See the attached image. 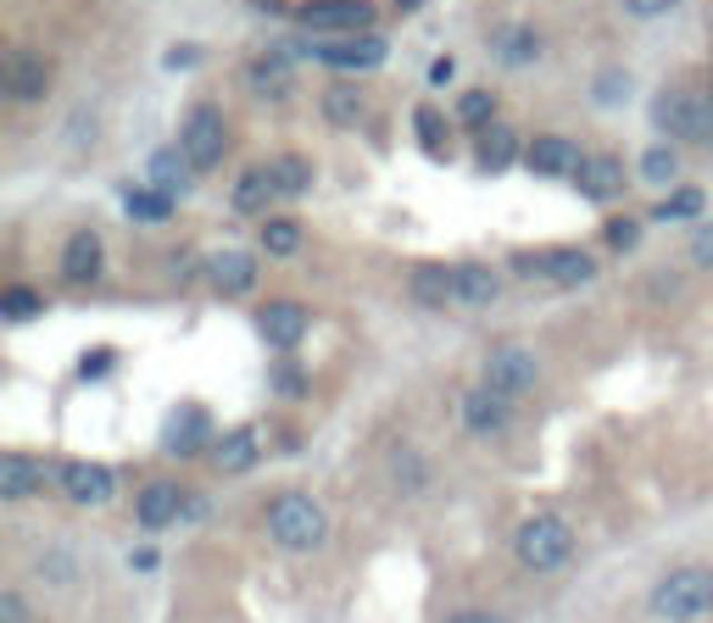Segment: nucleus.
Here are the masks:
<instances>
[{"instance_id":"nucleus-1","label":"nucleus","mask_w":713,"mask_h":623,"mask_svg":"<svg viewBox=\"0 0 713 623\" xmlns=\"http://www.w3.org/2000/svg\"><path fill=\"white\" fill-rule=\"evenodd\" d=\"M268 534H273L284 551H318L323 534H329V518H323V506H318L312 495L284 490V495L268 501Z\"/></svg>"},{"instance_id":"nucleus-2","label":"nucleus","mask_w":713,"mask_h":623,"mask_svg":"<svg viewBox=\"0 0 713 623\" xmlns=\"http://www.w3.org/2000/svg\"><path fill=\"white\" fill-rule=\"evenodd\" d=\"M652 612L663 623H696L713 612V573L707 567H674L652 590Z\"/></svg>"},{"instance_id":"nucleus-3","label":"nucleus","mask_w":713,"mask_h":623,"mask_svg":"<svg viewBox=\"0 0 713 623\" xmlns=\"http://www.w3.org/2000/svg\"><path fill=\"white\" fill-rule=\"evenodd\" d=\"M652 129H663L680 145H707L713 140V101L707 96H685V90H663L652 101Z\"/></svg>"},{"instance_id":"nucleus-4","label":"nucleus","mask_w":713,"mask_h":623,"mask_svg":"<svg viewBox=\"0 0 713 623\" xmlns=\"http://www.w3.org/2000/svg\"><path fill=\"white\" fill-rule=\"evenodd\" d=\"M513 551H519V562H524V567H535V573H552V567H563V562L574 556V529H569L563 518L541 512V518H530V523L519 529Z\"/></svg>"},{"instance_id":"nucleus-5","label":"nucleus","mask_w":713,"mask_h":623,"mask_svg":"<svg viewBox=\"0 0 713 623\" xmlns=\"http://www.w3.org/2000/svg\"><path fill=\"white\" fill-rule=\"evenodd\" d=\"M179 151H184V162H190L195 173L218 168L223 151H229V123H223V112H218V107H195V112L184 118V129H179Z\"/></svg>"},{"instance_id":"nucleus-6","label":"nucleus","mask_w":713,"mask_h":623,"mask_svg":"<svg viewBox=\"0 0 713 623\" xmlns=\"http://www.w3.org/2000/svg\"><path fill=\"white\" fill-rule=\"evenodd\" d=\"M535 373H541V368H535V356H530L524 345H502V351L485 356V384H491L496 395H508V401H513V395H530V390H535Z\"/></svg>"},{"instance_id":"nucleus-7","label":"nucleus","mask_w":713,"mask_h":623,"mask_svg":"<svg viewBox=\"0 0 713 623\" xmlns=\"http://www.w3.org/2000/svg\"><path fill=\"white\" fill-rule=\"evenodd\" d=\"M312 57H318L323 68H340V73H369V68L385 62V40H380V34H345V40L312 46Z\"/></svg>"},{"instance_id":"nucleus-8","label":"nucleus","mask_w":713,"mask_h":623,"mask_svg":"<svg viewBox=\"0 0 713 623\" xmlns=\"http://www.w3.org/2000/svg\"><path fill=\"white\" fill-rule=\"evenodd\" d=\"M519 273H541V279L574 290V284H591L596 262H591L580 245H558V251H541V257H519Z\"/></svg>"},{"instance_id":"nucleus-9","label":"nucleus","mask_w":713,"mask_h":623,"mask_svg":"<svg viewBox=\"0 0 713 623\" xmlns=\"http://www.w3.org/2000/svg\"><path fill=\"white\" fill-rule=\"evenodd\" d=\"M295 18L307 29H345V34H356V29L374 23V7H369V0H312V7H301Z\"/></svg>"},{"instance_id":"nucleus-10","label":"nucleus","mask_w":713,"mask_h":623,"mask_svg":"<svg viewBox=\"0 0 713 623\" xmlns=\"http://www.w3.org/2000/svg\"><path fill=\"white\" fill-rule=\"evenodd\" d=\"M207 440H218V434H212V418H207L201 406H179V412L168 418V429H162V445H168L173 456H201Z\"/></svg>"},{"instance_id":"nucleus-11","label":"nucleus","mask_w":713,"mask_h":623,"mask_svg":"<svg viewBox=\"0 0 713 623\" xmlns=\"http://www.w3.org/2000/svg\"><path fill=\"white\" fill-rule=\"evenodd\" d=\"M112 468L107 462H68L62 468V490H68V501H79V506H107L112 501Z\"/></svg>"},{"instance_id":"nucleus-12","label":"nucleus","mask_w":713,"mask_h":623,"mask_svg":"<svg viewBox=\"0 0 713 623\" xmlns=\"http://www.w3.org/2000/svg\"><path fill=\"white\" fill-rule=\"evenodd\" d=\"M62 279L68 284H96L101 279V234L96 229L68 234V245H62Z\"/></svg>"},{"instance_id":"nucleus-13","label":"nucleus","mask_w":713,"mask_h":623,"mask_svg":"<svg viewBox=\"0 0 713 623\" xmlns=\"http://www.w3.org/2000/svg\"><path fill=\"white\" fill-rule=\"evenodd\" d=\"M524 162H530L535 173H552V179H580V168H585V157H580L569 140H558V134L535 140V145L524 151Z\"/></svg>"},{"instance_id":"nucleus-14","label":"nucleus","mask_w":713,"mask_h":623,"mask_svg":"<svg viewBox=\"0 0 713 623\" xmlns=\"http://www.w3.org/2000/svg\"><path fill=\"white\" fill-rule=\"evenodd\" d=\"M413 301L419 307H430V312H441L446 301H458V268H446V262H424V268H413Z\"/></svg>"},{"instance_id":"nucleus-15","label":"nucleus","mask_w":713,"mask_h":623,"mask_svg":"<svg viewBox=\"0 0 713 623\" xmlns=\"http://www.w3.org/2000/svg\"><path fill=\"white\" fill-rule=\"evenodd\" d=\"M262 334H268V345H279V351L301 345V334H307V307H295V301H268V307H262Z\"/></svg>"},{"instance_id":"nucleus-16","label":"nucleus","mask_w":713,"mask_h":623,"mask_svg":"<svg viewBox=\"0 0 713 623\" xmlns=\"http://www.w3.org/2000/svg\"><path fill=\"white\" fill-rule=\"evenodd\" d=\"M463 423H469L474 434H502V429H508V395H496L491 384L469 390V395H463Z\"/></svg>"},{"instance_id":"nucleus-17","label":"nucleus","mask_w":713,"mask_h":623,"mask_svg":"<svg viewBox=\"0 0 713 623\" xmlns=\"http://www.w3.org/2000/svg\"><path fill=\"white\" fill-rule=\"evenodd\" d=\"M179 506H184L179 484L157 479V484H145V490H140V501H134V518H140V529H168V523L179 518Z\"/></svg>"},{"instance_id":"nucleus-18","label":"nucleus","mask_w":713,"mask_h":623,"mask_svg":"<svg viewBox=\"0 0 713 623\" xmlns=\"http://www.w3.org/2000/svg\"><path fill=\"white\" fill-rule=\"evenodd\" d=\"M7 90H12V101H40V96L51 90V68H46V57L18 51V57L7 62Z\"/></svg>"},{"instance_id":"nucleus-19","label":"nucleus","mask_w":713,"mask_h":623,"mask_svg":"<svg viewBox=\"0 0 713 623\" xmlns=\"http://www.w3.org/2000/svg\"><path fill=\"white\" fill-rule=\"evenodd\" d=\"M46 484V468L34 462V456H23V451H7L0 456V495L7 501H23V495H34Z\"/></svg>"},{"instance_id":"nucleus-20","label":"nucleus","mask_w":713,"mask_h":623,"mask_svg":"<svg viewBox=\"0 0 713 623\" xmlns=\"http://www.w3.org/2000/svg\"><path fill=\"white\" fill-rule=\"evenodd\" d=\"M207 279H212V290H223V295H240V290H251V279H257V262H251L245 251H218V257H207Z\"/></svg>"},{"instance_id":"nucleus-21","label":"nucleus","mask_w":713,"mask_h":623,"mask_svg":"<svg viewBox=\"0 0 713 623\" xmlns=\"http://www.w3.org/2000/svg\"><path fill=\"white\" fill-rule=\"evenodd\" d=\"M574 184H580V195H585V201H613V195L624 190V168H619L613 157H591V162L580 168V179H574Z\"/></svg>"},{"instance_id":"nucleus-22","label":"nucleus","mask_w":713,"mask_h":623,"mask_svg":"<svg viewBox=\"0 0 713 623\" xmlns=\"http://www.w3.org/2000/svg\"><path fill=\"white\" fill-rule=\"evenodd\" d=\"M323 118L334 123V129H356L369 118V101H363V90L356 84H334L329 96H323Z\"/></svg>"},{"instance_id":"nucleus-23","label":"nucleus","mask_w":713,"mask_h":623,"mask_svg":"<svg viewBox=\"0 0 713 623\" xmlns=\"http://www.w3.org/2000/svg\"><path fill=\"white\" fill-rule=\"evenodd\" d=\"M212 462H218L223 473H245V468L257 462V429H229V434L212 445Z\"/></svg>"},{"instance_id":"nucleus-24","label":"nucleus","mask_w":713,"mask_h":623,"mask_svg":"<svg viewBox=\"0 0 713 623\" xmlns=\"http://www.w3.org/2000/svg\"><path fill=\"white\" fill-rule=\"evenodd\" d=\"M491 51H496L508 68H530V62L541 57V34H535V29H502V34L491 40Z\"/></svg>"},{"instance_id":"nucleus-25","label":"nucleus","mask_w":713,"mask_h":623,"mask_svg":"<svg viewBox=\"0 0 713 623\" xmlns=\"http://www.w3.org/2000/svg\"><path fill=\"white\" fill-rule=\"evenodd\" d=\"M513 157H519V134L502 129V123H491V129L480 134V168H485V173H502Z\"/></svg>"},{"instance_id":"nucleus-26","label":"nucleus","mask_w":713,"mask_h":623,"mask_svg":"<svg viewBox=\"0 0 713 623\" xmlns=\"http://www.w3.org/2000/svg\"><path fill=\"white\" fill-rule=\"evenodd\" d=\"M279 195V184H273V168H251L240 184H234V207L240 212H268V201Z\"/></svg>"},{"instance_id":"nucleus-27","label":"nucleus","mask_w":713,"mask_h":623,"mask_svg":"<svg viewBox=\"0 0 713 623\" xmlns=\"http://www.w3.org/2000/svg\"><path fill=\"white\" fill-rule=\"evenodd\" d=\"M458 301L463 307H491L496 301V273L480 268V262H463L458 268Z\"/></svg>"},{"instance_id":"nucleus-28","label":"nucleus","mask_w":713,"mask_h":623,"mask_svg":"<svg viewBox=\"0 0 713 623\" xmlns=\"http://www.w3.org/2000/svg\"><path fill=\"white\" fill-rule=\"evenodd\" d=\"M129 218H140V223H168L173 218V195H162V190H129Z\"/></svg>"},{"instance_id":"nucleus-29","label":"nucleus","mask_w":713,"mask_h":623,"mask_svg":"<svg viewBox=\"0 0 713 623\" xmlns=\"http://www.w3.org/2000/svg\"><path fill=\"white\" fill-rule=\"evenodd\" d=\"M184 151H157L151 157V184L162 190V195H173V190H184Z\"/></svg>"},{"instance_id":"nucleus-30","label":"nucleus","mask_w":713,"mask_h":623,"mask_svg":"<svg viewBox=\"0 0 713 623\" xmlns=\"http://www.w3.org/2000/svg\"><path fill=\"white\" fill-rule=\"evenodd\" d=\"M273 184H279V195H307L312 190V168L301 157H284V162H273Z\"/></svg>"},{"instance_id":"nucleus-31","label":"nucleus","mask_w":713,"mask_h":623,"mask_svg":"<svg viewBox=\"0 0 713 623\" xmlns=\"http://www.w3.org/2000/svg\"><path fill=\"white\" fill-rule=\"evenodd\" d=\"M295 245H301V229H295L290 218H268V223H262V251H268V257H290Z\"/></svg>"},{"instance_id":"nucleus-32","label":"nucleus","mask_w":713,"mask_h":623,"mask_svg":"<svg viewBox=\"0 0 713 623\" xmlns=\"http://www.w3.org/2000/svg\"><path fill=\"white\" fill-rule=\"evenodd\" d=\"M674 173H680V162H674L669 145H652V151L641 157V179H646V184H669Z\"/></svg>"},{"instance_id":"nucleus-33","label":"nucleus","mask_w":713,"mask_h":623,"mask_svg":"<svg viewBox=\"0 0 713 623\" xmlns=\"http://www.w3.org/2000/svg\"><path fill=\"white\" fill-rule=\"evenodd\" d=\"M40 307H46V301H40L34 290H23V284H18V290H7V295H0V312H7V323H29V318H34Z\"/></svg>"},{"instance_id":"nucleus-34","label":"nucleus","mask_w":713,"mask_h":623,"mask_svg":"<svg viewBox=\"0 0 713 623\" xmlns=\"http://www.w3.org/2000/svg\"><path fill=\"white\" fill-rule=\"evenodd\" d=\"M491 112H496V101H491V90H469V96L458 101V118H463L469 129H480V123H491Z\"/></svg>"},{"instance_id":"nucleus-35","label":"nucleus","mask_w":713,"mask_h":623,"mask_svg":"<svg viewBox=\"0 0 713 623\" xmlns=\"http://www.w3.org/2000/svg\"><path fill=\"white\" fill-rule=\"evenodd\" d=\"M696 212H702V190H674V195H669V201H663L652 218L674 223V218H696Z\"/></svg>"},{"instance_id":"nucleus-36","label":"nucleus","mask_w":713,"mask_h":623,"mask_svg":"<svg viewBox=\"0 0 713 623\" xmlns=\"http://www.w3.org/2000/svg\"><path fill=\"white\" fill-rule=\"evenodd\" d=\"M251 84L262 90V96H284V62L273 57V62H257L251 68Z\"/></svg>"},{"instance_id":"nucleus-37","label":"nucleus","mask_w":713,"mask_h":623,"mask_svg":"<svg viewBox=\"0 0 713 623\" xmlns=\"http://www.w3.org/2000/svg\"><path fill=\"white\" fill-rule=\"evenodd\" d=\"M635 240H641V223H635V218H619V223H607V245H613V251H630Z\"/></svg>"},{"instance_id":"nucleus-38","label":"nucleus","mask_w":713,"mask_h":623,"mask_svg":"<svg viewBox=\"0 0 713 623\" xmlns=\"http://www.w3.org/2000/svg\"><path fill=\"white\" fill-rule=\"evenodd\" d=\"M419 140H424V151H430V157H441V118H435L430 107L419 112Z\"/></svg>"},{"instance_id":"nucleus-39","label":"nucleus","mask_w":713,"mask_h":623,"mask_svg":"<svg viewBox=\"0 0 713 623\" xmlns=\"http://www.w3.org/2000/svg\"><path fill=\"white\" fill-rule=\"evenodd\" d=\"M691 262H702V268H713V218L691 234Z\"/></svg>"},{"instance_id":"nucleus-40","label":"nucleus","mask_w":713,"mask_h":623,"mask_svg":"<svg viewBox=\"0 0 713 623\" xmlns=\"http://www.w3.org/2000/svg\"><path fill=\"white\" fill-rule=\"evenodd\" d=\"M0 623H29V606H23V595H18V590L0 595Z\"/></svg>"},{"instance_id":"nucleus-41","label":"nucleus","mask_w":713,"mask_h":623,"mask_svg":"<svg viewBox=\"0 0 713 623\" xmlns=\"http://www.w3.org/2000/svg\"><path fill=\"white\" fill-rule=\"evenodd\" d=\"M624 12L630 18H663V12H674V0H624Z\"/></svg>"},{"instance_id":"nucleus-42","label":"nucleus","mask_w":713,"mask_h":623,"mask_svg":"<svg viewBox=\"0 0 713 623\" xmlns=\"http://www.w3.org/2000/svg\"><path fill=\"white\" fill-rule=\"evenodd\" d=\"M396 479H408V490H419L424 484V468H419V456L408 451V456H396Z\"/></svg>"},{"instance_id":"nucleus-43","label":"nucleus","mask_w":713,"mask_h":623,"mask_svg":"<svg viewBox=\"0 0 713 623\" xmlns=\"http://www.w3.org/2000/svg\"><path fill=\"white\" fill-rule=\"evenodd\" d=\"M107 368H112V351H107V345H101L96 356H84V362H79V373H84V379H101Z\"/></svg>"},{"instance_id":"nucleus-44","label":"nucleus","mask_w":713,"mask_h":623,"mask_svg":"<svg viewBox=\"0 0 713 623\" xmlns=\"http://www.w3.org/2000/svg\"><path fill=\"white\" fill-rule=\"evenodd\" d=\"M452 73H458V62H452V57H435V68H430V84H452Z\"/></svg>"},{"instance_id":"nucleus-45","label":"nucleus","mask_w":713,"mask_h":623,"mask_svg":"<svg viewBox=\"0 0 713 623\" xmlns=\"http://www.w3.org/2000/svg\"><path fill=\"white\" fill-rule=\"evenodd\" d=\"M619 90H630V79L607 73V79H602V90H596V101H619Z\"/></svg>"},{"instance_id":"nucleus-46","label":"nucleus","mask_w":713,"mask_h":623,"mask_svg":"<svg viewBox=\"0 0 713 623\" xmlns=\"http://www.w3.org/2000/svg\"><path fill=\"white\" fill-rule=\"evenodd\" d=\"M446 623H508V617H496V612H452Z\"/></svg>"},{"instance_id":"nucleus-47","label":"nucleus","mask_w":713,"mask_h":623,"mask_svg":"<svg viewBox=\"0 0 713 623\" xmlns=\"http://www.w3.org/2000/svg\"><path fill=\"white\" fill-rule=\"evenodd\" d=\"M129 562H134V567H140V573H151V567H157V551H151V545H140V551H134V556H129Z\"/></svg>"},{"instance_id":"nucleus-48","label":"nucleus","mask_w":713,"mask_h":623,"mask_svg":"<svg viewBox=\"0 0 713 623\" xmlns=\"http://www.w3.org/2000/svg\"><path fill=\"white\" fill-rule=\"evenodd\" d=\"M279 390H284V395H301V373L284 368V373H279Z\"/></svg>"},{"instance_id":"nucleus-49","label":"nucleus","mask_w":713,"mask_h":623,"mask_svg":"<svg viewBox=\"0 0 713 623\" xmlns=\"http://www.w3.org/2000/svg\"><path fill=\"white\" fill-rule=\"evenodd\" d=\"M257 12H284V0H251Z\"/></svg>"},{"instance_id":"nucleus-50","label":"nucleus","mask_w":713,"mask_h":623,"mask_svg":"<svg viewBox=\"0 0 713 623\" xmlns=\"http://www.w3.org/2000/svg\"><path fill=\"white\" fill-rule=\"evenodd\" d=\"M396 7H402V12H419V7H424V0H396Z\"/></svg>"}]
</instances>
